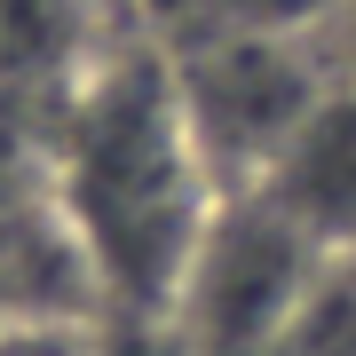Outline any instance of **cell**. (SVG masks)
<instances>
[{"label":"cell","mask_w":356,"mask_h":356,"mask_svg":"<svg viewBox=\"0 0 356 356\" xmlns=\"http://www.w3.org/2000/svg\"><path fill=\"white\" fill-rule=\"evenodd\" d=\"M325 261L332 254L309 245L269 198L229 191L191 254L166 332L182 341V356H269L277 332L293 325V309L309 301V285L325 277Z\"/></svg>","instance_id":"2"},{"label":"cell","mask_w":356,"mask_h":356,"mask_svg":"<svg viewBox=\"0 0 356 356\" xmlns=\"http://www.w3.org/2000/svg\"><path fill=\"white\" fill-rule=\"evenodd\" d=\"M40 198L103 317L166 325L229 191L182 111L175 56L159 40L119 32V48L40 119Z\"/></svg>","instance_id":"1"},{"label":"cell","mask_w":356,"mask_h":356,"mask_svg":"<svg viewBox=\"0 0 356 356\" xmlns=\"http://www.w3.org/2000/svg\"><path fill=\"white\" fill-rule=\"evenodd\" d=\"M175 56L182 111L214 159L222 191H254L261 166L285 151V135L301 127V111L325 95V64L301 48V32L285 24H214Z\"/></svg>","instance_id":"3"},{"label":"cell","mask_w":356,"mask_h":356,"mask_svg":"<svg viewBox=\"0 0 356 356\" xmlns=\"http://www.w3.org/2000/svg\"><path fill=\"white\" fill-rule=\"evenodd\" d=\"M119 48V0H0V103L40 119Z\"/></svg>","instance_id":"5"},{"label":"cell","mask_w":356,"mask_h":356,"mask_svg":"<svg viewBox=\"0 0 356 356\" xmlns=\"http://www.w3.org/2000/svg\"><path fill=\"white\" fill-rule=\"evenodd\" d=\"M269 356H356V254L325 261V277L309 285V301L293 309Z\"/></svg>","instance_id":"6"},{"label":"cell","mask_w":356,"mask_h":356,"mask_svg":"<svg viewBox=\"0 0 356 356\" xmlns=\"http://www.w3.org/2000/svg\"><path fill=\"white\" fill-rule=\"evenodd\" d=\"M254 198H269L332 261L356 254V79H325V95L285 135V151L261 166Z\"/></svg>","instance_id":"4"}]
</instances>
